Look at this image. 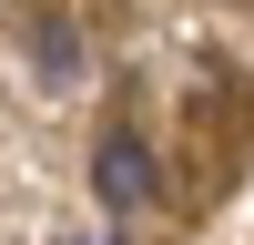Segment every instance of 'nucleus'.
<instances>
[{
  "label": "nucleus",
  "mask_w": 254,
  "mask_h": 245,
  "mask_svg": "<svg viewBox=\"0 0 254 245\" xmlns=\"http://www.w3.org/2000/svg\"><path fill=\"white\" fill-rule=\"evenodd\" d=\"M92 184H102V204H153V143L142 133H102V153H92Z\"/></svg>",
  "instance_id": "1"
},
{
  "label": "nucleus",
  "mask_w": 254,
  "mask_h": 245,
  "mask_svg": "<svg viewBox=\"0 0 254 245\" xmlns=\"http://www.w3.org/2000/svg\"><path fill=\"white\" fill-rule=\"evenodd\" d=\"M41 82H71V31L61 20H41Z\"/></svg>",
  "instance_id": "2"
},
{
  "label": "nucleus",
  "mask_w": 254,
  "mask_h": 245,
  "mask_svg": "<svg viewBox=\"0 0 254 245\" xmlns=\"http://www.w3.org/2000/svg\"><path fill=\"white\" fill-rule=\"evenodd\" d=\"M71 245H112V235H71Z\"/></svg>",
  "instance_id": "3"
}]
</instances>
